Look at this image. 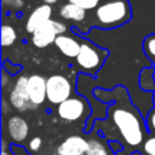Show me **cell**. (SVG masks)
<instances>
[{
    "instance_id": "277c9868",
    "label": "cell",
    "mask_w": 155,
    "mask_h": 155,
    "mask_svg": "<svg viewBox=\"0 0 155 155\" xmlns=\"http://www.w3.org/2000/svg\"><path fill=\"white\" fill-rule=\"evenodd\" d=\"M73 86L68 78L56 74L46 79V97L52 104H61L69 97H71Z\"/></svg>"
},
{
    "instance_id": "2e32d148",
    "label": "cell",
    "mask_w": 155,
    "mask_h": 155,
    "mask_svg": "<svg viewBox=\"0 0 155 155\" xmlns=\"http://www.w3.org/2000/svg\"><path fill=\"white\" fill-rule=\"evenodd\" d=\"M17 38L16 30L10 24H2L1 27V45L4 47L11 46Z\"/></svg>"
},
{
    "instance_id": "7a4b0ae2",
    "label": "cell",
    "mask_w": 155,
    "mask_h": 155,
    "mask_svg": "<svg viewBox=\"0 0 155 155\" xmlns=\"http://www.w3.org/2000/svg\"><path fill=\"white\" fill-rule=\"evenodd\" d=\"M109 115L120 136L130 147H138L144 142V122L137 110L130 107L113 105L109 109Z\"/></svg>"
},
{
    "instance_id": "5bb4252c",
    "label": "cell",
    "mask_w": 155,
    "mask_h": 155,
    "mask_svg": "<svg viewBox=\"0 0 155 155\" xmlns=\"http://www.w3.org/2000/svg\"><path fill=\"white\" fill-rule=\"evenodd\" d=\"M142 48L144 54L153 62L155 63V33L148 34L142 42Z\"/></svg>"
},
{
    "instance_id": "52a82bcc",
    "label": "cell",
    "mask_w": 155,
    "mask_h": 155,
    "mask_svg": "<svg viewBox=\"0 0 155 155\" xmlns=\"http://www.w3.org/2000/svg\"><path fill=\"white\" fill-rule=\"evenodd\" d=\"M27 85H28V76L22 75L17 78L13 88L10 92V103L15 109L19 111H25L30 108H35L29 99Z\"/></svg>"
},
{
    "instance_id": "cb8c5ba5",
    "label": "cell",
    "mask_w": 155,
    "mask_h": 155,
    "mask_svg": "<svg viewBox=\"0 0 155 155\" xmlns=\"http://www.w3.org/2000/svg\"><path fill=\"white\" fill-rule=\"evenodd\" d=\"M45 4H47V5H52V4H54V2H57V0H42Z\"/></svg>"
},
{
    "instance_id": "5b68a950",
    "label": "cell",
    "mask_w": 155,
    "mask_h": 155,
    "mask_svg": "<svg viewBox=\"0 0 155 155\" xmlns=\"http://www.w3.org/2000/svg\"><path fill=\"white\" fill-rule=\"evenodd\" d=\"M57 114L62 120L74 122L88 114V104L81 96L69 97L57 107Z\"/></svg>"
},
{
    "instance_id": "d6986e66",
    "label": "cell",
    "mask_w": 155,
    "mask_h": 155,
    "mask_svg": "<svg viewBox=\"0 0 155 155\" xmlns=\"http://www.w3.org/2000/svg\"><path fill=\"white\" fill-rule=\"evenodd\" d=\"M103 0H68V2H71L74 5L80 6L81 8L86 11H93Z\"/></svg>"
},
{
    "instance_id": "ba28073f",
    "label": "cell",
    "mask_w": 155,
    "mask_h": 155,
    "mask_svg": "<svg viewBox=\"0 0 155 155\" xmlns=\"http://www.w3.org/2000/svg\"><path fill=\"white\" fill-rule=\"evenodd\" d=\"M28 96L34 107H38L47 99L46 97V79L41 75L34 74L28 78Z\"/></svg>"
},
{
    "instance_id": "9a60e30c",
    "label": "cell",
    "mask_w": 155,
    "mask_h": 155,
    "mask_svg": "<svg viewBox=\"0 0 155 155\" xmlns=\"http://www.w3.org/2000/svg\"><path fill=\"white\" fill-rule=\"evenodd\" d=\"M86 155H111V151L105 144L101 143L99 140L90 139Z\"/></svg>"
},
{
    "instance_id": "ffe728a7",
    "label": "cell",
    "mask_w": 155,
    "mask_h": 155,
    "mask_svg": "<svg viewBox=\"0 0 155 155\" xmlns=\"http://www.w3.org/2000/svg\"><path fill=\"white\" fill-rule=\"evenodd\" d=\"M147 128L150 133H155V108H153L147 115Z\"/></svg>"
},
{
    "instance_id": "4fadbf2b",
    "label": "cell",
    "mask_w": 155,
    "mask_h": 155,
    "mask_svg": "<svg viewBox=\"0 0 155 155\" xmlns=\"http://www.w3.org/2000/svg\"><path fill=\"white\" fill-rule=\"evenodd\" d=\"M59 16L67 21H73V22H84L87 17V11L81 8L78 5H74L71 2L64 4L59 8Z\"/></svg>"
},
{
    "instance_id": "6da1fadb",
    "label": "cell",
    "mask_w": 155,
    "mask_h": 155,
    "mask_svg": "<svg viewBox=\"0 0 155 155\" xmlns=\"http://www.w3.org/2000/svg\"><path fill=\"white\" fill-rule=\"evenodd\" d=\"M132 18V7L128 0H103L88 19L90 27L114 29L128 23Z\"/></svg>"
},
{
    "instance_id": "30bf717a",
    "label": "cell",
    "mask_w": 155,
    "mask_h": 155,
    "mask_svg": "<svg viewBox=\"0 0 155 155\" xmlns=\"http://www.w3.org/2000/svg\"><path fill=\"white\" fill-rule=\"evenodd\" d=\"M52 16V7L51 5L44 4L34 8V11L29 15L27 23H25V30L30 34H33L36 29H39L41 25H44L47 21L51 19Z\"/></svg>"
},
{
    "instance_id": "3957f363",
    "label": "cell",
    "mask_w": 155,
    "mask_h": 155,
    "mask_svg": "<svg viewBox=\"0 0 155 155\" xmlns=\"http://www.w3.org/2000/svg\"><path fill=\"white\" fill-rule=\"evenodd\" d=\"M107 56L108 51L105 48L94 45L90 40L81 39V48L75 61L81 70L90 74H94L102 68Z\"/></svg>"
},
{
    "instance_id": "44dd1931",
    "label": "cell",
    "mask_w": 155,
    "mask_h": 155,
    "mask_svg": "<svg viewBox=\"0 0 155 155\" xmlns=\"http://www.w3.org/2000/svg\"><path fill=\"white\" fill-rule=\"evenodd\" d=\"M41 144H42V139L40 137H34L29 142V149L31 151H38L41 148Z\"/></svg>"
},
{
    "instance_id": "e0dca14e",
    "label": "cell",
    "mask_w": 155,
    "mask_h": 155,
    "mask_svg": "<svg viewBox=\"0 0 155 155\" xmlns=\"http://www.w3.org/2000/svg\"><path fill=\"white\" fill-rule=\"evenodd\" d=\"M153 68L143 69L139 75V85L143 90H154L155 91V81L153 78Z\"/></svg>"
},
{
    "instance_id": "d4e9b609",
    "label": "cell",
    "mask_w": 155,
    "mask_h": 155,
    "mask_svg": "<svg viewBox=\"0 0 155 155\" xmlns=\"http://www.w3.org/2000/svg\"><path fill=\"white\" fill-rule=\"evenodd\" d=\"M153 101H154V103H155V91H154V94H153Z\"/></svg>"
},
{
    "instance_id": "7c38bea8",
    "label": "cell",
    "mask_w": 155,
    "mask_h": 155,
    "mask_svg": "<svg viewBox=\"0 0 155 155\" xmlns=\"http://www.w3.org/2000/svg\"><path fill=\"white\" fill-rule=\"evenodd\" d=\"M56 47L67 57L69 58H76V56L80 52L81 48V41H79L76 38L67 34H61L57 36L54 41Z\"/></svg>"
},
{
    "instance_id": "ac0fdd59",
    "label": "cell",
    "mask_w": 155,
    "mask_h": 155,
    "mask_svg": "<svg viewBox=\"0 0 155 155\" xmlns=\"http://www.w3.org/2000/svg\"><path fill=\"white\" fill-rule=\"evenodd\" d=\"M140 154L142 155H155V133L144 139L140 144Z\"/></svg>"
},
{
    "instance_id": "603a6c76",
    "label": "cell",
    "mask_w": 155,
    "mask_h": 155,
    "mask_svg": "<svg viewBox=\"0 0 155 155\" xmlns=\"http://www.w3.org/2000/svg\"><path fill=\"white\" fill-rule=\"evenodd\" d=\"M1 155H15L12 151H7L6 149H2L1 150Z\"/></svg>"
},
{
    "instance_id": "7402d4cb",
    "label": "cell",
    "mask_w": 155,
    "mask_h": 155,
    "mask_svg": "<svg viewBox=\"0 0 155 155\" xmlns=\"http://www.w3.org/2000/svg\"><path fill=\"white\" fill-rule=\"evenodd\" d=\"M11 151L15 155H30V154H28V151L24 148H22L19 145H16V144H12L11 145Z\"/></svg>"
},
{
    "instance_id": "8992f818",
    "label": "cell",
    "mask_w": 155,
    "mask_h": 155,
    "mask_svg": "<svg viewBox=\"0 0 155 155\" xmlns=\"http://www.w3.org/2000/svg\"><path fill=\"white\" fill-rule=\"evenodd\" d=\"M65 31H67L65 24L58 21L50 19L33 33L31 41L35 47L44 48L51 44H54L57 36L61 34H64Z\"/></svg>"
},
{
    "instance_id": "8fae6325",
    "label": "cell",
    "mask_w": 155,
    "mask_h": 155,
    "mask_svg": "<svg viewBox=\"0 0 155 155\" xmlns=\"http://www.w3.org/2000/svg\"><path fill=\"white\" fill-rule=\"evenodd\" d=\"M6 128H7L8 136L15 143L23 142L28 137V133H29V126L27 121L23 117L17 116V115L8 117L6 122Z\"/></svg>"
},
{
    "instance_id": "9c48e42d",
    "label": "cell",
    "mask_w": 155,
    "mask_h": 155,
    "mask_svg": "<svg viewBox=\"0 0 155 155\" xmlns=\"http://www.w3.org/2000/svg\"><path fill=\"white\" fill-rule=\"evenodd\" d=\"M88 140L81 136H69L57 148L58 155H86Z\"/></svg>"
}]
</instances>
